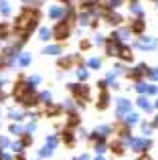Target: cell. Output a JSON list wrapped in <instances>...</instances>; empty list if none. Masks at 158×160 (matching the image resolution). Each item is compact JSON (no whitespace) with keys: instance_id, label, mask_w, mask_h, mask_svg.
Listing matches in <instances>:
<instances>
[{"instance_id":"cell-1","label":"cell","mask_w":158,"mask_h":160,"mask_svg":"<svg viewBox=\"0 0 158 160\" xmlns=\"http://www.w3.org/2000/svg\"><path fill=\"white\" fill-rule=\"evenodd\" d=\"M75 22H77V16H65L63 20H57L55 28H53V39H55L57 43H65V41L71 37Z\"/></svg>"},{"instance_id":"cell-2","label":"cell","mask_w":158,"mask_h":160,"mask_svg":"<svg viewBox=\"0 0 158 160\" xmlns=\"http://www.w3.org/2000/svg\"><path fill=\"white\" fill-rule=\"evenodd\" d=\"M67 89L73 93V99L79 102L81 99L83 103H87L91 99V89L87 83H67Z\"/></svg>"},{"instance_id":"cell-3","label":"cell","mask_w":158,"mask_h":160,"mask_svg":"<svg viewBox=\"0 0 158 160\" xmlns=\"http://www.w3.org/2000/svg\"><path fill=\"white\" fill-rule=\"evenodd\" d=\"M32 89H35V87H32L31 83H28L27 79L22 77V75H18V81H16V83H14V87H12V98H14L16 102L20 103L28 93H31Z\"/></svg>"},{"instance_id":"cell-4","label":"cell","mask_w":158,"mask_h":160,"mask_svg":"<svg viewBox=\"0 0 158 160\" xmlns=\"http://www.w3.org/2000/svg\"><path fill=\"white\" fill-rule=\"evenodd\" d=\"M126 144L130 146L134 152H146V150L152 146V142L148 140V138H144V136H142V138H134V136H130V138L126 140Z\"/></svg>"},{"instance_id":"cell-5","label":"cell","mask_w":158,"mask_h":160,"mask_svg":"<svg viewBox=\"0 0 158 160\" xmlns=\"http://www.w3.org/2000/svg\"><path fill=\"white\" fill-rule=\"evenodd\" d=\"M136 49H144V51H154V49L158 47V41L152 39V37H146V35H140L138 41L134 43Z\"/></svg>"},{"instance_id":"cell-6","label":"cell","mask_w":158,"mask_h":160,"mask_svg":"<svg viewBox=\"0 0 158 160\" xmlns=\"http://www.w3.org/2000/svg\"><path fill=\"white\" fill-rule=\"evenodd\" d=\"M128 28H130L132 35H136V37L144 35V31H146V20H144V16H136V18H130V24H128Z\"/></svg>"},{"instance_id":"cell-7","label":"cell","mask_w":158,"mask_h":160,"mask_svg":"<svg viewBox=\"0 0 158 160\" xmlns=\"http://www.w3.org/2000/svg\"><path fill=\"white\" fill-rule=\"evenodd\" d=\"M132 109V103L130 99L126 98H116V113H118V118H124L128 112Z\"/></svg>"},{"instance_id":"cell-8","label":"cell","mask_w":158,"mask_h":160,"mask_svg":"<svg viewBox=\"0 0 158 160\" xmlns=\"http://www.w3.org/2000/svg\"><path fill=\"white\" fill-rule=\"evenodd\" d=\"M67 16V6H49V18L51 20H63Z\"/></svg>"},{"instance_id":"cell-9","label":"cell","mask_w":158,"mask_h":160,"mask_svg":"<svg viewBox=\"0 0 158 160\" xmlns=\"http://www.w3.org/2000/svg\"><path fill=\"white\" fill-rule=\"evenodd\" d=\"M106 18V22L107 24H111V27H120V24L124 22V16L122 14H118L116 10H107V14L103 16Z\"/></svg>"},{"instance_id":"cell-10","label":"cell","mask_w":158,"mask_h":160,"mask_svg":"<svg viewBox=\"0 0 158 160\" xmlns=\"http://www.w3.org/2000/svg\"><path fill=\"white\" fill-rule=\"evenodd\" d=\"M57 67H61L63 71L71 69V67H77V63H75V55H67V57H59V61H57Z\"/></svg>"},{"instance_id":"cell-11","label":"cell","mask_w":158,"mask_h":160,"mask_svg":"<svg viewBox=\"0 0 158 160\" xmlns=\"http://www.w3.org/2000/svg\"><path fill=\"white\" fill-rule=\"evenodd\" d=\"M118 57H120V61H122V63H132V61H134V53H132V49L128 47V45H122Z\"/></svg>"},{"instance_id":"cell-12","label":"cell","mask_w":158,"mask_h":160,"mask_svg":"<svg viewBox=\"0 0 158 160\" xmlns=\"http://www.w3.org/2000/svg\"><path fill=\"white\" fill-rule=\"evenodd\" d=\"M20 103H22L24 108H37V106L41 103V99H39V93H35V91H31V93H28V95H27V98H24V99H22Z\"/></svg>"},{"instance_id":"cell-13","label":"cell","mask_w":158,"mask_h":160,"mask_svg":"<svg viewBox=\"0 0 158 160\" xmlns=\"http://www.w3.org/2000/svg\"><path fill=\"white\" fill-rule=\"evenodd\" d=\"M110 106V93H107V89H101V93H99V99L97 103H95V108L99 109V112H103V109H107Z\"/></svg>"},{"instance_id":"cell-14","label":"cell","mask_w":158,"mask_h":160,"mask_svg":"<svg viewBox=\"0 0 158 160\" xmlns=\"http://www.w3.org/2000/svg\"><path fill=\"white\" fill-rule=\"evenodd\" d=\"M63 112V108H61V103H47L45 106V116L47 118H55V116H59V113Z\"/></svg>"},{"instance_id":"cell-15","label":"cell","mask_w":158,"mask_h":160,"mask_svg":"<svg viewBox=\"0 0 158 160\" xmlns=\"http://www.w3.org/2000/svg\"><path fill=\"white\" fill-rule=\"evenodd\" d=\"M107 148L111 150V152L116 154V156H122L126 150H124V140H114V142H110V146Z\"/></svg>"},{"instance_id":"cell-16","label":"cell","mask_w":158,"mask_h":160,"mask_svg":"<svg viewBox=\"0 0 158 160\" xmlns=\"http://www.w3.org/2000/svg\"><path fill=\"white\" fill-rule=\"evenodd\" d=\"M12 35V24L10 22H0V41L10 39Z\"/></svg>"},{"instance_id":"cell-17","label":"cell","mask_w":158,"mask_h":160,"mask_svg":"<svg viewBox=\"0 0 158 160\" xmlns=\"http://www.w3.org/2000/svg\"><path fill=\"white\" fill-rule=\"evenodd\" d=\"M61 140H63V142H65V144H67V146H69V148H71V146H73V144H75V134H73V132H71V128H65V132H63V134H61Z\"/></svg>"},{"instance_id":"cell-18","label":"cell","mask_w":158,"mask_h":160,"mask_svg":"<svg viewBox=\"0 0 158 160\" xmlns=\"http://www.w3.org/2000/svg\"><path fill=\"white\" fill-rule=\"evenodd\" d=\"M79 116H77V112H69L67 113V122H65V128H75V126H79Z\"/></svg>"},{"instance_id":"cell-19","label":"cell","mask_w":158,"mask_h":160,"mask_svg":"<svg viewBox=\"0 0 158 160\" xmlns=\"http://www.w3.org/2000/svg\"><path fill=\"white\" fill-rule=\"evenodd\" d=\"M31 61H32V57H31V53H27V51H20L18 59H16L18 67H28V65H31Z\"/></svg>"},{"instance_id":"cell-20","label":"cell","mask_w":158,"mask_h":160,"mask_svg":"<svg viewBox=\"0 0 158 160\" xmlns=\"http://www.w3.org/2000/svg\"><path fill=\"white\" fill-rule=\"evenodd\" d=\"M61 51H63V45L55 43V45H47V47L43 49V55H59Z\"/></svg>"},{"instance_id":"cell-21","label":"cell","mask_w":158,"mask_h":160,"mask_svg":"<svg viewBox=\"0 0 158 160\" xmlns=\"http://www.w3.org/2000/svg\"><path fill=\"white\" fill-rule=\"evenodd\" d=\"M116 35H118V39H120V41H122V43H124V45H126V43H128V41H130V37H132V31H130V28H128V27H126V28H120V31H118V32H116Z\"/></svg>"},{"instance_id":"cell-22","label":"cell","mask_w":158,"mask_h":160,"mask_svg":"<svg viewBox=\"0 0 158 160\" xmlns=\"http://www.w3.org/2000/svg\"><path fill=\"white\" fill-rule=\"evenodd\" d=\"M130 12L136 14V16H144V10H142V6H140L138 0H130Z\"/></svg>"},{"instance_id":"cell-23","label":"cell","mask_w":158,"mask_h":160,"mask_svg":"<svg viewBox=\"0 0 158 160\" xmlns=\"http://www.w3.org/2000/svg\"><path fill=\"white\" fill-rule=\"evenodd\" d=\"M39 39H41V41H51V39H53V28L41 27V28H39Z\"/></svg>"},{"instance_id":"cell-24","label":"cell","mask_w":158,"mask_h":160,"mask_svg":"<svg viewBox=\"0 0 158 160\" xmlns=\"http://www.w3.org/2000/svg\"><path fill=\"white\" fill-rule=\"evenodd\" d=\"M138 108L144 109V112H152V103L148 102L146 95H140V98H138Z\"/></svg>"},{"instance_id":"cell-25","label":"cell","mask_w":158,"mask_h":160,"mask_svg":"<svg viewBox=\"0 0 158 160\" xmlns=\"http://www.w3.org/2000/svg\"><path fill=\"white\" fill-rule=\"evenodd\" d=\"M10 12H12V8H10V2L8 0H0V14L2 16H10Z\"/></svg>"},{"instance_id":"cell-26","label":"cell","mask_w":158,"mask_h":160,"mask_svg":"<svg viewBox=\"0 0 158 160\" xmlns=\"http://www.w3.org/2000/svg\"><path fill=\"white\" fill-rule=\"evenodd\" d=\"M122 120L126 122L128 126H134V124H138V120H140V118H138V113H134V112H128L126 116L122 118Z\"/></svg>"},{"instance_id":"cell-27","label":"cell","mask_w":158,"mask_h":160,"mask_svg":"<svg viewBox=\"0 0 158 160\" xmlns=\"http://www.w3.org/2000/svg\"><path fill=\"white\" fill-rule=\"evenodd\" d=\"M85 67H89V69H99V67H101V59L99 57H91L89 61L85 63Z\"/></svg>"},{"instance_id":"cell-28","label":"cell","mask_w":158,"mask_h":160,"mask_svg":"<svg viewBox=\"0 0 158 160\" xmlns=\"http://www.w3.org/2000/svg\"><path fill=\"white\" fill-rule=\"evenodd\" d=\"M39 99H41V103H45V106H47V103H51L53 102L51 91H41V93H39Z\"/></svg>"},{"instance_id":"cell-29","label":"cell","mask_w":158,"mask_h":160,"mask_svg":"<svg viewBox=\"0 0 158 160\" xmlns=\"http://www.w3.org/2000/svg\"><path fill=\"white\" fill-rule=\"evenodd\" d=\"M93 148H95V152H97V154H103V152H106V148H107V144L103 140H95Z\"/></svg>"},{"instance_id":"cell-30","label":"cell","mask_w":158,"mask_h":160,"mask_svg":"<svg viewBox=\"0 0 158 160\" xmlns=\"http://www.w3.org/2000/svg\"><path fill=\"white\" fill-rule=\"evenodd\" d=\"M61 108L63 109H67V112H75V108H77V103L73 102V99H65L63 103H61Z\"/></svg>"},{"instance_id":"cell-31","label":"cell","mask_w":158,"mask_h":160,"mask_svg":"<svg viewBox=\"0 0 158 160\" xmlns=\"http://www.w3.org/2000/svg\"><path fill=\"white\" fill-rule=\"evenodd\" d=\"M8 132H10V134H12V136H22V134H24V130H22V128H20V126H18V124H12V126H10V128H8Z\"/></svg>"},{"instance_id":"cell-32","label":"cell","mask_w":158,"mask_h":160,"mask_svg":"<svg viewBox=\"0 0 158 160\" xmlns=\"http://www.w3.org/2000/svg\"><path fill=\"white\" fill-rule=\"evenodd\" d=\"M93 47V41L91 39H81L79 41V49H81V51H87V49H91Z\"/></svg>"},{"instance_id":"cell-33","label":"cell","mask_w":158,"mask_h":160,"mask_svg":"<svg viewBox=\"0 0 158 160\" xmlns=\"http://www.w3.org/2000/svg\"><path fill=\"white\" fill-rule=\"evenodd\" d=\"M77 6H79V10H89L93 6V0H79Z\"/></svg>"},{"instance_id":"cell-34","label":"cell","mask_w":158,"mask_h":160,"mask_svg":"<svg viewBox=\"0 0 158 160\" xmlns=\"http://www.w3.org/2000/svg\"><path fill=\"white\" fill-rule=\"evenodd\" d=\"M87 77H89V71L83 69V67H79L77 69V79L79 81H87Z\"/></svg>"},{"instance_id":"cell-35","label":"cell","mask_w":158,"mask_h":160,"mask_svg":"<svg viewBox=\"0 0 158 160\" xmlns=\"http://www.w3.org/2000/svg\"><path fill=\"white\" fill-rule=\"evenodd\" d=\"M8 118H10V120H14V122H20L24 118V113L16 112V109H10V112H8Z\"/></svg>"},{"instance_id":"cell-36","label":"cell","mask_w":158,"mask_h":160,"mask_svg":"<svg viewBox=\"0 0 158 160\" xmlns=\"http://www.w3.org/2000/svg\"><path fill=\"white\" fill-rule=\"evenodd\" d=\"M124 2H126V0H107V8H110V10H116V8H120Z\"/></svg>"},{"instance_id":"cell-37","label":"cell","mask_w":158,"mask_h":160,"mask_svg":"<svg viewBox=\"0 0 158 160\" xmlns=\"http://www.w3.org/2000/svg\"><path fill=\"white\" fill-rule=\"evenodd\" d=\"M45 144H47V146H53V148H55V146L59 144V138H57V136H47V138H45Z\"/></svg>"},{"instance_id":"cell-38","label":"cell","mask_w":158,"mask_h":160,"mask_svg":"<svg viewBox=\"0 0 158 160\" xmlns=\"http://www.w3.org/2000/svg\"><path fill=\"white\" fill-rule=\"evenodd\" d=\"M20 142H22L24 148H27V146H31V144H32V134H27V132H24V134H22V140H20Z\"/></svg>"},{"instance_id":"cell-39","label":"cell","mask_w":158,"mask_h":160,"mask_svg":"<svg viewBox=\"0 0 158 160\" xmlns=\"http://www.w3.org/2000/svg\"><path fill=\"white\" fill-rule=\"evenodd\" d=\"M150 134H152V126L150 124H146V122H142V136H150Z\"/></svg>"},{"instance_id":"cell-40","label":"cell","mask_w":158,"mask_h":160,"mask_svg":"<svg viewBox=\"0 0 158 160\" xmlns=\"http://www.w3.org/2000/svg\"><path fill=\"white\" fill-rule=\"evenodd\" d=\"M53 150H55V148H53V146H47V144H45V148L41 150L39 154H41V156L45 158V156H51V154H53Z\"/></svg>"},{"instance_id":"cell-41","label":"cell","mask_w":158,"mask_h":160,"mask_svg":"<svg viewBox=\"0 0 158 160\" xmlns=\"http://www.w3.org/2000/svg\"><path fill=\"white\" fill-rule=\"evenodd\" d=\"M91 41H93V45H106V37L103 35H95Z\"/></svg>"},{"instance_id":"cell-42","label":"cell","mask_w":158,"mask_h":160,"mask_svg":"<svg viewBox=\"0 0 158 160\" xmlns=\"http://www.w3.org/2000/svg\"><path fill=\"white\" fill-rule=\"evenodd\" d=\"M27 81L31 83L32 87H37V85H39V83H41V77H39V75H32V77H28V79H27Z\"/></svg>"},{"instance_id":"cell-43","label":"cell","mask_w":158,"mask_h":160,"mask_svg":"<svg viewBox=\"0 0 158 160\" xmlns=\"http://www.w3.org/2000/svg\"><path fill=\"white\" fill-rule=\"evenodd\" d=\"M116 77H118V73H116V71H110V73L106 75V81H107V83H110V85H111V83L116 81Z\"/></svg>"},{"instance_id":"cell-44","label":"cell","mask_w":158,"mask_h":160,"mask_svg":"<svg viewBox=\"0 0 158 160\" xmlns=\"http://www.w3.org/2000/svg\"><path fill=\"white\" fill-rule=\"evenodd\" d=\"M10 148H12V150H14V152H16V154H18V152H22V150H24V146H22V142H14V144H12V146H10Z\"/></svg>"},{"instance_id":"cell-45","label":"cell","mask_w":158,"mask_h":160,"mask_svg":"<svg viewBox=\"0 0 158 160\" xmlns=\"http://www.w3.org/2000/svg\"><path fill=\"white\" fill-rule=\"evenodd\" d=\"M35 130H37V124L32 122V124H28V126H27V130H24V132H27V134H32Z\"/></svg>"},{"instance_id":"cell-46","label":"cell","mask_w":158,"mask_h":160,"mask_svg":"<svg viewBox=\"0 0 158 160\" xmlns=\"http://www.w3.org/2000/svg\"><path fill=\"white\" fill-rule=\"evenodd\" d=\"M156 91H158V89H156V85H148V87H146V93H148V95H154Z\"/></svg>"},{"instance_id":"cell-47","label":"cell","mask_w":158,"mask_h":160,"mask_svg":"<svg viewBox=\"0 0 158 160\" xmlns=\"http://www.w3.org/2000/svg\"><path fill=\"white\" fill-rule=\"evenodd\" d=\"M0 146H2V148H8L10 144H8V140H6V138H0Z\"/></svg>"},{"instance_id":"cell-48","label":"cell","mask_w":158,"mask_h":160,"mask_svg":"<svg viewBox=\"0 0 158 160\" xmlns=\"http://www.w3.org/2000/svg\"><path fill=\"white\" fill-rule=\"evenodd\" d=\"M0 160H12V158H10V154H6V152H0Z\"/></svg>"},{"instance_id":"cell-49","label":"cell","mask_w":158,"mask_h":160,"mask_svg":"<svg viewBox=\"0 0 158 160\" xmlns=\"http://www.w3.org/2000/svg\"><path fill=\"white\" fill-rule=\"evenodd\" d=\"M16 160H27V156H24L22 152H18V154H16Z\"/></svg>"},{"instance_id":"cell-50","label":"cell","mask_w":158,"mask_h":160,"mask_svg":"<svg viewBox=\"0 0 158 160\" xmlns=\"http://www.w3.org/2000/svg\"><path fill=\"white\" fill-rule=\"evenodd\" d=\"M150 79H158V69L152 71V75H150Z\"/></svg>"},{"instance_id":"cell-51","label":"cell","mask_w":158,"mask_h":160,"mask_svg":"<svg viewBox=\"0 0 158 160\" xmlns=\"http://www.w3.org/2000/svg\"><path fill=\"white\" fill-rule=\"evenodd\" d=\"M79 160H89V154H81V156H79Z\"/></svg>"},{"instance_id":"cell-52","label":"cell","mask_w":158,"mask_h":160,"mask_svg":"<svg viewBox=\"0 0 158 160\" xmlns=\"http://www.w3.org/2000/svg\"><path fill=\"white\" fill-rule=\"evenodd\" d=\"M152 126H154V128H158V116L154 118V122H152Z\"/></svg>"},{"instance_id":"cell-53","label":"cell","mask_w":158,"mask_h":160,"mask_svg":"<svg viewBox=\"0 0 158 160\" xmlns=\"http://www.w3.org/2000/svg\"><path fill=\"white\" fill-rule=\"evenodd\" d=\"M93 160H106V158H103V156H101V154H99V156H95Z\"/></svg>"},{"instance_id":"cell-54","label":"cell","mask_w":158,"mask_h":160,"mask_svg":"<svg viewBox=\"0 0 158 160\" xmlns=\"http://www.w3.org/2000/svg\"><path fill=\"white\" fill-rule=\"evenodd\" d=\"M154 108H156V109H158V99H156V103H154Z\"/></svg>"},{"instance_id":"cell-55","label":"cell","mask_w":158,"mask_h":160,"mask_svg":"<svg viewBox=\"0 0 158 160\" xmlns=\"http://www.w3.org/2000/svg\"><path fill=\"white\" fill-rule=\"evenodd\" d=\"M22 2H24V4H28V2H31V0H22Z\"/></svg>"},{"instance_id":"cell-56","label":"cell","mask_w":158,"mask_h":160,"mask_svg":"<svg viewBox=\"0 0 158 160\" xmlns=\"http://www.w3.org/2000/svg\"><path fill=\"white\" fill-rule=\"evenodd\" d=\"M75 160H79V158H75Z\"/></svg>"},{"instance_id":"cell-57","label":"cell","mask_w":158,"mask_h":160,"mask_svg":"<svg viewBox=\"0 0 158 160\" xmlns=\"http://www.w3.org/2000/svg\"><path fill=\"white\" fill-rule=\"evenodd\" d=\"M128 2H130V0H128Z\"/></svg>"},{"instance_id":"cell-58","label":"cell","mask_w":158,"mask_h":160,"mask_svg":"<svg viewBox=\"0 0 158 160\" xmlns=\"http://www.w3.org/2000/svg\"><path fill=\"white\" fill-rule=\"evenodd\" d=\"M156 2H158V0H156Z\"/></svg>"}]
</instances>
